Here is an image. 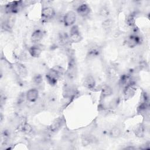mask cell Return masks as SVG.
<instances>
[{"instance_id": "cell-1", "label": "cell", "mask_w": 150, "mask_h": 150, "mask_svg": "<svg viewBox=\"0 0 150 150\" xmlns=\"http://www.w3.org/2000/svg\"><path fill=\"white\" fill-rule=\"evenodd\" d=\"M77 74V63L74 57L72 55L69 56L67 68L66 70V74L67 77L70 80H73L76 78Z\"/></svg>"}, {"instance_id": "cell-2", "label": "cell", "mask_w": 150, "mask_h": 150, "mask_svg": "<svg viewBox=\"0 0 150 150\" xmlns=\"http://www.w3.org/2000/svg\"><path fill=\"white\" fill-rule=\"evenodd\" d=\"M79 94L77 88L70 84L65 85L63 89V99L67 101L68 104L70 103Z\"/></svg>"}, {"instance_id": "cell-3", "label": "cell", "mask_w": 150, "mask_h": 150, "mask_svg": "<svg viewBox=\"0 0 150 150\" xmlns=\"http://www.w3.org/2000/svg\"><path fill=\"white\" fill-rule=\"evenodd\" d=\"M23 1H12L5 6L4 11L7 14H15L18 13L23 6Z\"/></svg>"}, {"instance_id": "cell-4", "label": "cell", "mask_w": 150, "mask_h": 150, "mask_svg": "<svg viewBox=\"0 0 150 150\" xmlns=\"http://www.w3.org/2000/svg\"><path fill=\"white\" fill-rule=\"evenodd\" d=\"M101 53V47L97 44H93L90 45L87 49L86 59L87 60L95 59L100 55Z\"/></svg>"}, {"instance_id": "cell-5", "label": "cell", "mask_w": 150, "mask_h": 150, "mask_svg": "<svg viewBox=\"0 0 150 150\" xmlns=\"http://www.w3.org/2000/svg\"><path fill=\"white\" fill-rule=\"evenodd\" d=\"M69 36L70 42L71 43H79L83 40V36L80 33L79 28L76 25L71 26Z\"/></svg>"}, {"instance_id": "cell-6", "label": "cell", "mask_w": 150, "mask_h": 150, "mask_svg": "<svg viewBox=\"0 0 150 150\" xmlns=\"http://www.w3.org/2000/svg\"><path fill=\"white\" fill-rule=\"evenodd\" d=\"M55 16V11L52 6H45L41 11V20L43 22H48Z\"/></svg>"}, {"instance_id": "cell-7", "label": "cell", "mask_w": 150, "mask_h": 150, "mask_svg": "<svg viewBox=\"0 0 150 150\" xmlns=\"http://www.w3.org/2000/svg\"><path fill=\"white\" fill-rule=\"evenodd\" d=\"M65 120L63 117H59L54 119L49 127V131L52 134L57 132L64 125Z\"/></svg>"}, {"instance_id": "cell-8", "label": "cell", "mask_w": 150, "mask_h": 150, "mask_svg": "<svg viewBox=\"0 0 150 150\" xmlns=\"http://www.w3.org/2000/svg\"><path fill=\"white\" fill-rule=\"evenodd\" d=\"M142 41V39L141 36L136 34H132L129 35L126 38L125 43L128 47L132 48L140 45Z\"/></svg>"}, {"instance_id": "cell-9", "label": "cell", "mask_w": 150, "mask_h": 150, "mask_svg": "<svg viewBox=\"0 0 150 150\" xmlns=\"http://www.w3.org/2000/svg\"><path fill=\"white\" fill-rule=\"evenodd\" d=\"M76 13L73 11H69L66 12L63 16V23L66 26H72L74 25L76 21Z\"/></svg>"}, {"instance_id": "cell-10", "label": "cell", "mask_w": 150, "mask_h": 150, "mask_svg": "<svg viewBox=\"0 0 150 150\" xmlns=\"http://www.w3.org/2000/svg\"><path fill=\"white\" fill-rule=\"evenodd\" d=\"M137 91V88L135 87L134 83L129 84L124 87L123 95L125 100H127L132 98Z\"/></svg>"}, {"instance_id": "cell-11", "label": "cell", "mask_w": 150, "mask_h": 150, "mask_svg": "<svg viewBox=\"0 0 150 150\" xmlns=\"http://www.w3.org/2000/svg\"><path fill=\"white\" fill-rule=\"evenodd\" d=\"M77 13L81 17H87L91 13L90 6L84 1L76 9Z\"/></svg>"}, {"instance_id": "cell-12", "label": "cell", "mask_w": 150, "mask_h": 150, "mask_svg": "<svg viewBox=\"0 0 150 150\" xmlns=\"http://www.w3.org/2000/svg\"><path fill=\"white\" fill-rule=\"evenodd\" d=\"M83 86L90 90H94L96 86V81L94 76L91 74H87L84 79Z\"/></svg>"}, {"instance_id": "cell-13", "label": "cell", "mask_w": 150, "mask_h": 150, "mask_svg": "<svg viewBox=\"0 0 150 150\" xmlns=\"http://www.w3.org/2000/svg\"><path fill=\"white\" fill-rule=\"evenodd\" d=\"M39 96V90L36 88H32L28 90L26 93V100L29 103L36 102Z\"/></svg>"}, {"instance_id": "cell-14", "label": "cell", "mask_w": 150, "mask_h": 150, "mask_svg": "<svg viewBox=\"0 0 150 150\" xmlns=\"http://www.w3.org/2000/svg\"><path fill=\"white\" fill-rule=\"evenodd\" d=\"M43 51L42 46L38 44H34L30 46L28 49V52L30 55L33 57H39Z\"/></svg>"}, {"instance_id": "cell-15", "label": "cell", "mask_w": 150, "mask_h": 150, "mask_svg": "<svg viewBox=\"0 0 150 150\" xmlns=\"http://www.w3.org/2000/svg\"><path fill=\"white\" fill-rule=\"evenodd\" d=\"M45 33L41 29H36L31 34L30 40L34 44H38L43 38Z\"/></svg>"}, {"instance_id": "cell-16", "label": "cell", "mask_w": 150, "mask_h": 150, "mask_svg": "<svg viewBox=\"0 0 150 150\" xmlns=\"http://www.w3.org/2000/svg\"><path fill=\"white\" fill-rule=\"evenodd\" d=\"M81 141L82 145L86 146L94 144L96 141V138L90 133H84L81 137Z\"/></svg>"}, {"instance_id": "cell-17", "label": "cell", "mask_w": 150, "mask_h": 150, "mask_svg": "<svg viewBox=\"0 0 150 150\" xmlns=\"http://www.w3.org/2000/svg\"><path fill=\"white\" fill-rule=\"evenodd\" d=\"M49 71L54 76H56L59 79L66 74L65 69L60 65H56L53 66Z\"/></svg>"}, {"instance_id": "cell-18", "label": "cell", "mask_w": 150, "mask_h": 150, "mask_svg": "<svg viewBox=\"0 0 150 150\" xmlns=\"http://www.w3.org/2000/svg\"><path fill=\"white\" fill-rule=\"evenodd\" d=\"M106 74L107 78L110 80H114L118 77V70L117 69L112 66H109L107 67L106 70Z\"/></svg>"}, {"instance_id": "cell-19", "label": "cell", "mask_w": 150, "mask_h": 150, "mask_svg": "<svg viewBox=\"0 0 150 150\" xmlns=\"http://www.w3.org/2000/svg\"><path fill=\"white\" fill-rule=\"evenodd\" d=\"M113 94V89L107 84H104L101 88V98L104 99L112 96Z\"/></svg>"}, {"instance_id": "cell-20", "label": "cell", "mask_w": 150, "mask_h": 150, "mask_svg": "<svg viewBox=\"0 0 150 150\" xmlns=\"http://www.w3.org/2000/svg\"><path fill=\"white\" fill-rule=\"evenodd\" d=\"M13 24V19L10 17L6 18V19L4 20L1 23L2 29L4 31H9L12 29Z\"/></svg>"}, {"instance_id": "cell-21", "label": "cell", "mask_w": 150, "mask_h": 150, "mask_svg": "<svg viewBox=\"0 0 150 150\" xmlns=\"http://www.w3.org/2000/svg\"><path fill=\"white\" fill-rule=\"evenodd\" d=\"M45 78L47 83L52 86H55L59 80V79L49 71L45 74Z\"/></svg>"}, {"instance_id": "cell-22", "label": "cell", "mask_w": 150, "mask_h": 150, "mask_svg": "<svg viewBox=\"0 0 150 150\" xmlns=\"http://www.w3.org/2000/svg\"><path fill=\"white\" fill-rule=\"evenodd\" d=\"M134 132L135 135L138 138L144 137L145 133V127L142 124H139L137 125L134 129Z\"/></svg>"}, {"instance_id": "cell-23", "label": "cell", "mask_w": 150, "mask_h": 150, "mask_svg": "<svg viewBox=\"0 0 150 150\" xmlns=\"http://www.w3.org/2000/svg\"><path fill=\"white\" fill-rule=\"evenodd\" d=\"M121 134L122 131L121 128L118 126L112 127L109 131V135L112 138H119L121 135Z\"/></svg>"}, {"instance_id": "cell-24", "label": "cell", "mask_w": 150, "mask_h": 150, "mask_svg": "<svg viewBox=\"0 0 150 150\" xmlns=\"http://www.w3.org/2000/svg\"><path fill=\"white\" fill-rule=\"evenodd\" d=\"M135 14L134 13L128 14L125 18V23L129 27L134 28L135 26Z\"/></svg>"}, {"instance_id": "cell-25", "label": "cell", "mask_w": 150, "mask_h": 150, "mask_svg": "<svg viewBox=\"0 0 150 150\" xmlns=\"http://www.w3.org/2000/svg\"><path fill=\"white\" fill-rule=\"evenodd\" d=\"M17 71L18 72V73L19 74V75L23 77H25L27 76L28 74V70L26 69V67L25 66V65H23L22 63H17L15 64Z\"/></svg>"}, {"instance_id": "cell-26", "label": "cell", "mask_w": 150, "mask_h": 150, "mask_svg": "<svg viewBox=\"0 0 150 150\" xmlns=\"http://www.w3.org/2000/svg\"><path fill=\"white\" fill-rule=\"evenodd\" d=\"M20 129L22 132H23L26 134H30L33 132L32 127L30 124H29L25 122L21 124V127H20Z\"/></svg>"}, {"instance_id": "cell-27", "label": "cell", "mask_w": 150, "mask_h": 150, "mask_svg": "<svg viewBox=\"0 0 150 150\" xmlns=\"http://www.w3.org/2000/svg\"><path fill=\"white\" fill-rule=\"evenodd\" d=\"M32 81L35 85L39 86L43 83V76L40 74H36L33 77Z\"/></svg>"}, {"instance_id": "cell-28", "label": "cell", "mask_w": 150, "mask_h": 150, "mask_svg": "<svg viewBox=\"0 0 150 150\" xmlns=\"http://www.w3.org/2000/svg\"><path fill=\"white\" fill-rule=\"evenodd\" d=\"M98 13H99L100 16H101L103 18H107L110 15V11L107 6H103L100 9Z\"/></svg>"}, {"instance_id": "cell-29", "label": "cell", "mask_w": 150, "mask_h": 150, "mask_svg": "<svg viewBox=\"0 0 150 150\" xmlns=\"http://www.w3.org/2000/svg\"><path fill=\"white\" fill-rule=\"evenodd\" d=\"M113 25V21L110 18H106L103 22V26L105 30H109L111 28Z\"/></svg>"}, {"instance_id": "cell-30", "label": "cell", "mask_w": 150, "mask_h": 150, "mask_svg": "<svg viewBox=\"0 0 150 150\" xmlns=\"http://www.w3.org/2000/svg\"><path fill=\"white\" fill-rule=\"evenodd\" d=\"M26 100V93H22L19 96V97L17 99V101L16 103L18 105H21L23 103H24L25 100Z\"/></svg>"}, {"instance_id": "cell-31", "label": "cell", "mask_w": 150, "mask_h": 150, "mask_svg": "<svg viewBox=\"0 0 150 150\" xmlns=\"http://www.w3.org/2000/svg\"><path fill=\"white\" fill-rule=\"evenodd\" d=\"M150 144H149V142H146L145 144H144L143 145H142V147L140 148L141 149H149L150 148V146H149Z\"/></svg>"}]
</instances>
